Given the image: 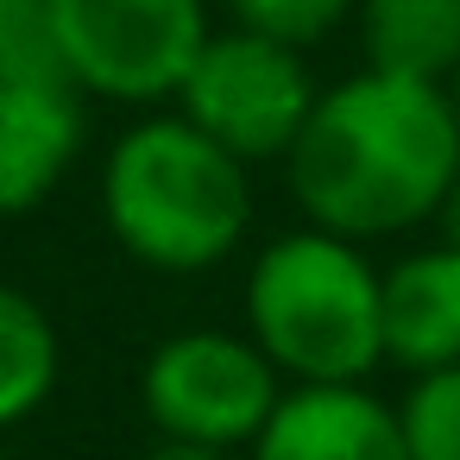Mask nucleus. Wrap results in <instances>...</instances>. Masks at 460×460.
<instances>
[{
	"instance_id": "f257e3e1",
	"label": "nucleus",
	"mask_w": 460,
	"mask_h": 460,
	"mask_svg": "<svg viewBox=\"0 0 460 460\" xmlns=\"http://www.w3.org/2000/svg\"><path fill=\"white\" fill-rule=\"evenodd\" d=\"M290 202L303 227L353 246L410 234L441 215L460 177V120L447 89L403 83L385 70L341 76L315 95L296 146L284 152Z\"/></svg>"
},
{
	"instance_id": "f03ea898",
	"label": "nucleus",
	"mask_w": 460,
	"mask_h": 460,
	"mask_svg": "<svg viewBox=\"0 0 460 460\" xmlns=\"http://www.w3.org/2000/svg\"><path fill=\"white\" fill-rule=\"evenodd\" d=\"M102 221L114 246L152 271H215L246 246L252 171L196 133L177 108L133 120L102 164Z\"/></svg>"
},
{
	"instance_id": "7ed1b4c3",
	"label": "nucleus",
	"mask_w": 460,
	"mask_h": 460,
	"mask_svg": "<svg viewBox=\"0 0 460 460\" xmlns=\"http://www.w3.org/2000/svg\"><path fill=\"white\" fill-rule=\"evenodd\" d=\"M246 341L284 385H366L385 366L378 265L366 246L290 227L246 271Z\"/></svg>"
},
{
	"instance_id": "20e7f679",
	"label": "nucleus",
	"mask_w": 460,
	"mask_h": 460,
	"mask_svg": "<svg viewBox=\"0 0 460 460\" xmlns=\"http://www.w3.org/2000/svg\"><path fill=\"white\" fill-rule=\"evenodd\" d=\"M51 32L70 89L114 108L177 102L208 45V0H51Z\"/></svg>"
},
{
	"instance_id": "39448f33",
	"label": "nucleus",
	"mask_w": 460,
	"mask_h": 460,
	"mask_svg": "<svg viewBox=\"0 0 460 460\" xmlns=\"http://www.w3.org/2000/svg\"><path fill=\"white\" fill-rule=\"evenodd\" d=\"M290 385L278 366L227 328H183L158 341L139 366V410L158 429V441H190V447H252L259 429L271 422L278 397Z\"/></svg>"
},
{
	"instance_id": "423d86ee",
	"label": "nucleus",
	"mask_w": 460,
	"mask_h": 460,
	"mask_svg": "<svg viewBox=\"0 0 460 460\" xmlns=\"http://www.w3.org/2000/svg\"><path fill=\"white\" fill-rule=\"evenodd\" d=\"M315 95L322 89H315L303 51H284L271 39L227 26V32H208V45L190 64L171 108L252 171V164H284Z\"/></svg>"
},
{
	"instance_id": "0eeeda50",
	"label": "nucleus",
	"mask_w": 460,
	"mask_h": 460,
	"mask_svg": "<svg viewBox=\"0 0 460 460\" xmlns=\"http://www.w3.org/2000/svg\"><path fill=\"white\" fill-rule=\"evenodd\" d=\"M252 460H410L397 403L366 385H290L252 441Z\"/></svg>"
},
{
	"instance_id": "6e6552de",
	"label": "nucleus",
	"mask_w": 460,
	"mask_h": 460,
	"mask_svg": "<svg viewBox=\"0 0 460 460\" xmlns=\"http://www.w3.org/2000/svg\"><path fill=\"white\" fill-rule=\"evenodd\" d=\"M378 334L385 359L410 378L460 366V252L416 246L378 271Z\"/></svg>"
},
{
	"instance_id": "1a4fd4ad",
	"label": "nucleus",
	"mask_w": 460,
	"mask_h": 460,
	"mask_svg": "<svg viewBox=\"0 0 460 460\" xmlns=\"http://www.w3.org/2000/svg\"><path fill=\"white\" fill-rule=\"evenodd\" d=\"M83 95L70 89H0V221L51 202L83 158Z\"/></svg>"
},
{
	"instance_id": "9d476101",
	"label": "nucleus",
	"mask_w": 460,
	"mask_h": 460,
	"mask_svg": "<svg viewBox=\"0 0 460 460\" xmlns=\"http://www.w3.org/2000/svg\"><path fill=\"white\" fill-rule=\"evenodd\" d=\"M366 70L447 89L460 70V0H359L353 7Z\"/></svg>"
},
{
	"instance_id": "9b49d317",
	"label": "nucleus",
	"mask_w": 460,
	"mask_h": 460,
	"mask_svg": "<svg viewBox=\"0 0 460 460\" xmlns=\"http://www.w3.org/2000/svg\"><path fill=\"white\" fill-rule=\"evenodd\" d=\"M64 372V341L51 309L20 290V284H0V435L32 422Z\"/></svg>"
},
{
	"instance_id": "f8f14e48",
	"label": "nucleus",
	"mask_w": 460,
	"mask_h": 460,
	"mask_svg": "<svg viewBox=\"0 0 460 460\" xmlns=\"http://www.w3.org/2000/svg\"><path fill=\"white\" fill-rule=\"evenodd\" d=\"M0 89H70L51 32V0H0Z\"/></svg>"
},
{
	"instance_id": "ddd939ff",
	"label": "nucleus",
	"mask_w": 460,
	"mask_h": 460,
	"mask_svg": "<svg viewBox=\"0 0 460 460\" xmlns=\"http://www.w3.org/2000/svg\"><path fill=\"white\" fill-rule=\"evenodd\" d=\"M397 429L410 460H460V366L410 378L397 403Z\"/></svg>"
},
{
	"instance_id": "4468645a",
	"label": "nucleus",
	"mask_w": 460,
	"mask_h": 460,
	"mask_svg": "<svg viewBox=\"0 0 460 460\" xmlns=\"http://www.w3.org/2000/svg\"><path fill=\"white\" fill-rule=\"evenodd\" d=\"M234 32H252V39H271L284 51H309L322 39H334L359 0H221Z\"/></svg>"
},
{
	"instance_id": "2eb2a0df",
	"label": "nucleus",
	"mask_w": 460,
	"mask_h": 460,
	"mask_svg": "<svg viewBox=\"0 0 460 460\" xmlns=\"http://www.w3.org/2000/svg\"><path fill=\"white\" fill-rule=\"evenodd\" d=\"M139 460H234V454H221V447H190V441H158V447H146Z\"/></svg>"
},
{
	"instance_id": "dca6fc26",
	"label": "nucleus",
	"mask_w": 460,
	"mask_h": 460,
	"mask_svg": "<svg viewBox=\"0 0 460 460\" xmlns=\"http://www.w3.org/2000/svg\"><path fill=\"white\" fill-rule=\"evenodd\" d=\"M441 246H454L460 252V177H454V190H447V202H441Z\"/></svg>"
},
{
	"instance_id": "f3484780",
	"label": "nucleus",
	"mask_w": 460,
	"mask_h": 460,
	"mask_svg": "<svg viewBox=\"0 0 460 460\" xmlns=\"http://www.w3.org/2000/svg\"><path fill=\"white\" fill-rule=\"evenodd\" d=\"M447 102H454V120H460V70H454V83H447Z\"/></svg>"
},
{
	"instance_id": "a211bd4d",
	"label": "nucleus",
	"mask_w": 460,
	"mask_h": 460,
	"mask_svg": "<svg viewBox=\"0 0 460 460\" xmlns=\"http://www.w3.org/2000/svg\"><path fill=\"white\" fill-rule=\"evenodd\" d=\"M0 460H7V447H0Z\"/></svg>"
}]
</instances>
